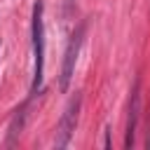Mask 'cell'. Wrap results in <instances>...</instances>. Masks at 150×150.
Here are the masks:
<instances>
[{"instance_id":"obj_1","label":"cell","mask_w":150,"mask_h":150,"mask_svg":"<svg viewBox=\"0 0 150 150\" xmlns=\"http://www.w3.org/2000/svg\"><path fill=\"white\" fill-rule=\"evenodd\" d=\"M33 56H35V70H33V91L38 94L45 80V21H42V0L33 5Z\"/></svg>"},{"instance_id":"obj_2","label":"cell","mask_w":150,"mask_h":150,"mask_svg":"<svg viewBox=\"0 0 150 150\" xmlns=\"http://www.w3.org/2000/svg\"><path fill=\"white\" fill-rule=\"evenodd\" d=\"M82 40H84V23H80L75 28V33L70 35V42L66 47V54H63V66H61V89L66 91L70 87V80H73V73H75V63H77V54H80V47H82Z\"/></svg>"},{"instance_id":"obj_3","label":"cell","mask_w":150,"mask_h":150,"mask_svg":"<svg viewBox=\"0 0 150 150\" xmlns=\"http://www.w3.org/2000/svg\"><path fill=\"white\" fill-rule=\"evenodd\" d=\"M80 105H82V96L75 94L70 96L63 115H61V122H59V129H56V148H66L70 143V136L77 127V117H80Z\"/></svg>"},{"instance_id":"obj_4","label":"cell","mask_w":150,"mask_h":150,"mask_svg":"<svg viewBox=\"0 0 150 150\" xmlns=\"http://www.w3.org/2000/svg\"><path fill=\"white\" fill-rule=\"evenodd\" d=\"M138 110H141V84H134L131 91V105H129V122H127V148L134 145V134H136V122H138Z\"/></svg>"}]
</instances>
